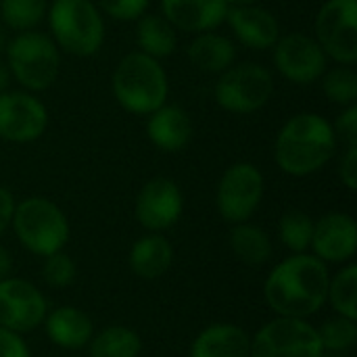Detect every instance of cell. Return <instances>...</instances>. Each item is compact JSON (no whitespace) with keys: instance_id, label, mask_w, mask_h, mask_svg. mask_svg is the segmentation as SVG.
I'll use <instances>...</instances> for the list:
<instances>
[{"instance_id":"1","label":"cell","mask_w":357,"mask_h":357,"mask_svg":"<svg viewBox=\"0 0 357 357\" xmlns=\"http://www.w3.org/2000/svg\"><path fill=\"white\" fill-rule=\"evenodd\" d=\"M328 266L310 253H293L266 278L264 297L276 316L303 318L318 314L328 295Z\"/></svg>"},{"instance_id":"2","label":"cell","mask_w":357,"mask_h":357,"mask_svg":"<svg viewBox=\"0 0 357 357\" xmlns=\"http://www.w3.org/2000/svg\"><path fill=\"white\" fill-rule=\"evenodd\" d=\"M333 126L318 113H297L278 132L274 159L278 167L295 178L320 172L337 151Z\"/></svg>"},{"instance_id":"3","label":"cell","mask_w":357,"mask_h":357,"mask_svg":"<svg viewBox=\"0 0 357 357\" xmlns=\"http://www.w3.org/2000/svg\"><path fill=\"white\" fill-rule=\"evenodd\" d=\"M113 94L119 107H123L128 113L151 115L167 100V73L157 59L134 50L115 67Z\"/></svg>"},{"instance_id":"4","label":"cell","mask_w":357,"mask_h":357,"mask_svg":"<svg viewBox=\"0 0 357 357\" xmlns=\"http://www.w3.org/2000/svg\"><path fill=\"white\" fill-rule=\"evenodd\" d=\"M10 226L17 241L33 255L48 257L69 243V220L63 209L44 197H29L15 205Z\"/></svg>"},{"instance_id":"5","label":"cell","mask_w":357,"mask_h":357,"mask_svg":"<svg viewBox=\"0 0 357 357\" xmlns=\"http://www.w3.org/2000/svg\"><path fill=\"white\" fill-rule=\"evenodd\" d=\"M52 40L75 56H92L105 42V21L90 0H54L48 10Z\"/></svg>"},{"instance_id":"6","label":"cell","mask_w":357,"mask_h":357,"mask_svg":"<svg viewBox=\"0 0 357 357\" xmlns=\"http://www.w3.org/2000/svg\"><path fill=\"white\" fill-rule=\"evenodd\" d=\"M6 65L23 88L42 92L56 82L61 54L52 38L29 29L17 33L6 44Z\"/></svg>"},{"instance_id":"7","label":"cell","mask_w":357,"mask_h":357,"mask_svg":"<svg viewBox=\"0 0 357 357\" xmlns=\"http://www.w3.org/2000/svg\"><path fill=\"white\" fill-rule=\"evenodd\" d=\"M215 102L230 113H255L274 94L272 73L257 63H241L220 73L215 82Z\"/></svg>"},{"instance_id":"8","label":"cell","mask_w":357,"mask_h":357,"mask_svg":"<svg viewBox=\"0 0 357 357\" xmlns=\"http://www.w3.org/2000/svg\"><path fill=\"white\" fill-rule=\"evenodd\" d=\"M318 328L303 318L276 316L251 339V357H320Z\"/></svg>"},{"instance_id":"9","label":"cell","mask_w":357,"mask_h":357,"mask_svg":"<svg viewBox=\"0 0 357 357\" xmlns=\"http://www.w3.org/2000/svg\"><path fill=\"white\" fill-rule=\"evenodd\" d=\"M264 174L253 163H234L220 178L215 207L224 222L243 224L253 218L264 199Z\"/></svg>"},{"instance_id":"10","label":"cell","mask_w":357,"mask_h":357,"mask_svg":"<svg viewBox=\"0 0 357 357\" xmlns=\"http://www.w3.org/2000/svg\"><path fill=\"white\" fill-rule=\"evenodd\" d=\"M316 40L339 65L357 61V0H326L316 17Z\"/></svg>"},{"instance_id":"11","label":"cell","mask_w":357,"mask_h":357,"mask_svg":"<svg viewBox=\"0 0 357 357\" xmlns=\"http://www.w3.org/2000/svg\"><path fill=\"white\" fill-rule=\"evenodd\" d=\"M274 65L282 77L305 86L318 82L328 65V56L316 38L293 31L280 36L274 44Z\"/></svg>"},{"instance_id":"12","label":"cell","mask_w":357,"mask_h":357,"mask_svg":"<svg viewBox=\"0 0 357 357\" xmlns=\"http://www.w3.org/2000/svg\"><path fill=\"white\" fill-rule=\"evenodd\" d=\"M48 303L40 289L21 278L0 280V326L17 335H27L42 326Z\"/></svg>"},{"instance_id":"13","label":"cell","mask_w":357,"mask_h":357,"mask_svg":"<svg viewBox=\"0 0 357 357\" xmlns=\"http://www.w3.org/2000/svg\"><path fill=\"white\" fill-rule=\"evenodd\" d=\"M184 211V197L180 186L163 176L149 180L134 203L138 224L149 232H163L178 224Z\"/></svg>"},{"instance_id":"14","label":"cell","mask_w":357,"mask_h":357,"mask_svg":"<svg viewBox=\"0 0 357 357\" xmlns=\"http://www.w3.org/2000/svg\"><path fill=\"white\" fill-rule=\"evenodd\" d=\"M48 123L46 107L27 92L0 94V138L17 144L38 140Z\"/></svg>"},{"instance_id":"15","label":"cell","mask_w":357,"mask_h":357,"mask_svg":"<svg viewBox=\"0 0 357 357\" xmlns=\"http://www.w3.org/2000/svg\"><path fill=\"white\" fill-rule=\"evenodd\" d=\"M320 261L324 264H347L354 259L357 251V224L347 213L335 211L326 213L318 222H314L312 245Z\"/></svg>"},{"instance_id":"16","label":"cell","mask_w":357,"mask_h":357,"mask_svg":"<svg viewBox=\"0 0 357 357\" xmlns=\"http://www.w3.org/2000/svg\"><path fill=\"white\" fill-rule=\"evenodd\" d=\"M226 21L234 31V36L241 40V44L255 50L274 48V44L280 38V23L274 17V13L257 4L228 6Z\"/></svg>"},{"instance_id":"17","label":"cell","mask_w":357,"mask_h":357,"mask_svg":"<svg viewBox=\"0 0 357 357\" xmlns=\"http://www.w3.org/2000/svg\"><path fill=\"white\" fill-rule=\"evenodd\" d=\"M163 17L174 29L205 33L226 21V0H161Z\"/></svg>"},{"instance_id":"18","label":"cell","mask_w":357,"mask_h":357,"mask_svg":"<svg viewBox=\"0 0 357 357\" xmlns=\"http://www.w3.org/2000/svg\"><path fill=\"white\" fill-rule=\"evenodd\" d=\"M146 136L163 153H178L188 146L192 138L190 115L178 105H163L149 115Z\"/></svg>"},{"instance_id":"19","label":"cell","mask_w":357,"mask_h":357,"mask_svg":"<svg viewBox=\"0 0 357 357\" xmlns=\"http://www.w3.org/2000/svg\"><path fill=\"white\" fill-rule=\"evenodd\" d=\"M42 324L50 343L69 351L86 347L94 335V324L90 316L73 305H61L48 312Z\"/></svg>"},{"instance_id":"20","label":"cell","mask_w":357,"mask_h":357,"mask_svg":"<svg viewBox=\"0 0 357 357\" xmlns=\"http://www.w3.org/2000/svg\"><path fill=\"white\" fill-rule=\"evenodd\" d=\"M188 357H251V337L236 324H211L197 335Z\"/></svg>"},{"instance_id":"21","label":"cell","mask_w":357,"mask_h":357,"mask_svg":"<svg viewBox=\"0 0 357 357\" xmlns=\"http://www.w3.org/2000/svg\"><path fill=\"white\" fill-rule=\"evenodd\" d=\"M128 261L140 280H157L172 268L174 247L161 232H151L132 245Z\"/></svg>"},{"instance_id":"22","label":"cell","mask_w":357,"mask_h":357,"mask_svg":"<svg viewBox=\"0 0 357 357\" xmlns=\"http://www.w3.org/2000/svg\"><path fill=\"white\" fill-rule=\"evenodd\" d=\"M190 63L203 73H224L236 61V46L220 33H199L186 48Z\"/></svg>"},{"instance_id":"23","label":"cell","mask_w":357,"mask_h":357,"mask_svg":"<svg viewBox=\"0 0 357 357\" xmlns=\"http://www.w3.org/2000/svg\"><path fill=\"white\" fill-rule=\"evenodd\" d=\"M136 21V44L140 52L159 61L176 50V29L163 15H140Z\"/></svg>"},{"instance_id":"24","label":"cell","mask_w":357,"mask_h":357,"mask_svg":"<svg viewBox=\"0 0 357 357\" xmlns=\"http://www.w3.org/2000/svg\"><path fill=\"white\" fill-rule=\"evenodd\" d=\"M230 249L241 264L251 268H259L272 257V241L268 232L249 222L234 224L230 232Z\"/></svg>"},{"instance_id":"25","label":"cell","mask_w":357,"mask_h":357,"mask_svg":"<svg viewBox=\"0 0 357 357\" xmlns=\"http://www.w3.org/2000/svg\"><path fill=\"white\" fill-rule=\"evenodd\" d=\"M142 341L136 331L128 326H107L90 339V357H138Z\"/></svg>"},{"instance_id":"26","label":"cell","mask_w":357,"mask_h":357,"mask_svg":"<svg viewBox=\"0 0 357 357\" xmlns=\"http://www.w3.org/2000/svg\"><path fill=\"white\" fill-rule=\"evenodd\" d=\"M326 301L333 305L337 316L357 320V266L347 264L328 282Z\"/></svg>"},{"instance_id":"27","label":"cell","mask_w":357,"mask_h":357,"mask_svg":"<svg viewBox=\"0 0 357 357\" xmlns=\"http://www.w3.org/2000/svg\"><path fill=\"white\" fill-rule=\"evenodd\" d=\"M278 234L291 253H307L314 234V220L301 209H289L280 218Z\"/></svg>"},{"instance_id":"28","label":"cell","mask_w":357,"mask_h":357,"mask_svg":"<svg viewBox=\"0 0 357 357\" xmlns=\"http://www.w3.org/2000/svg\"><path fill=\"white\" fill-rule=\"evenodd\" d=\"M46 4L48 0H0L2 23L17 31H29L42 21Z\"/></svg>"},{"instance_id":"29","label":"cell","mask_w":357,"mask_h":357,"mask_svg":"<svg viewBox=\"0 0 357 357\" xmlns=\"http://www.w3.org/2000/svg\"><path fill=\"white\" fill-rule=\"evenodd\" d=\"M322 90L331 102L349 107L356 105L357 98V73L351 65H339L322 75Z\"/></svg>"},{"instance_id":"30","label":"cell","mask_w":357,"mask_h":357,"mask_svg":"<svg viewBox=\"0 0 357 357\" xmlns=\"http://www.w3.org/2000/svg\"><path fill=\"white\" fill-rule=\"evenodd\" d=\"M318 337H320V343H322L324 351L343 354V351L351 349L357 343L356 320H349V318H343V316L331 318L318 328Z\"/></svg>"},{"instance_id":"31","label":"cell","mask_w":357,"mask_h":357,"mask_svg":"<svg viewBox=\"0 0 357 357\" xmlns=\"http://www.w3.org/2000/svg\"><path fill=\"white\" fill-rule=\"evenodd\" d=\"M75 276H77L75 261L67 253L56 251V253L44 257L42 278L50 289H67L75 282Z\"/></svg>"},{"instance_id":"32","label":"cell","mask_w":357,"mask_h":357,"mask_svg":"<svg viewBox=\"0 0 357 357\" xmlns=\"http://www.w3.org/2000/svg\"><path fill=\"white\" fill-rule=\"evenodd\" d=\"M98 6L117 21H136L146 13L149 0H98Z\"/></svg>"},{"instance_id":"33","label":"cell","mask_w":357,"mask_h":357,"mask_svg":"<svg viewBox=\"0 0 357 357\" xmlns=\"http://www.w3.org/2000/svg\"><path fill=\"white\" fill-rule=\"evenodd\" d=\"M337 138H341L347 146H357V107L349 105L333 126Z\"/></svg>"},{"instance_id":"34","label":"cell","mask_w":357,"mask_h":357,"mask_svg":"<svg viewBox=\"0 0 357 357\" xmlns=\"http://www.w3.org/2000/svg\"><path fill=\"white\" fill-rule=\"evenodd\" d=\"M0 357H31L21 335L0 326Z\"/></svg>"},{"instance_id":"35","label":"cell","mask_w":357,"mask_h":357,"mask_svg":"<svg viewBox=\"0 0 357 357\" xmlns=\"http://www.w3.org/2000/svg\"><path fill=\"white\" fill-rule=\"evenodd\" d=\"M339 176L341 182L349 188L356 190L357 188V146H347L341 165H339Z\"/></svg>"},{"instance_id":"36","label":"cell","mask_w":357,"mask_h":357,"mask_svg":"<svg viewBox=\"0 0 357 357\" xmlns=\"http://www.w3.org/2000/svg\"><path fill=\"white\" fill-rule=\"evenodd\" d=\"M15 199L13 192L6 190L4 186H0V236L6 232V228L10 226L13 220V211H15Z\"/></svg>"},{"instance_id":"37","label":"cell","mask_w":357,"mask_h":357,"mask_svg":"<svg viewBox=\"0 0 357 357\" xmlns=\"http://www.w3.org/2000/svg\"><path fill=\"white\" fill-rule=\"evenodd\" d=\"M13 276V255L6 247L0 245V280Z\"/></svg>"},{"instance_id":"38","label":"cell","mask_w":357,"mask_h":357,"mask_svg":"<svg viewBox=\"0 0 357 357\" xmlns=\"http://www.w3.org/2000/svg\"><path fill=\"white\" fill-rule=\"evenodd\" d=\"M8 82H10V71H8V65L4 61H0V94L6 92L8 88Z\"/></svg>"},{"instance_id":"39","label":"cell","mask_w":357,"mask_h":357,"mask_svg":"<svg viewBox=\"0 0 357 357\" xmlns=\"http://www.w3.org/2000/svg\"><path fill=\"white\" fill-rule=\"evenodd\" d=\"M257 0H226L228 6H249V4H255Z\"/></svg>"},{"instance_id":"40","label":"cell","mask_w":357,"mask_h":357,"mask_svg":"<svg viewBox=\"0 0 357 357\" xmlns=\"http://www.w3.org/2000/svg\"><path fill=\"white\" fill-rule=\"evenodd\" d=\"M6 44H8V40H6V29H4V25H0V52L6 48Z\"/></svg>"},{"instance_id":"41","label":"cell","mask_w":357,"mask_h":357,"mask_svg":"<svg viewBox=\"0 0 357 357\" xmlns=\"http://www.w3.org/2000/svg\"><path fill=\"white\" fill-rule=\"evenodd\" d=\"M320 357H341V354H331V351H324Z\"/></svg>"}]
</instances>
